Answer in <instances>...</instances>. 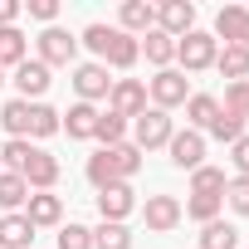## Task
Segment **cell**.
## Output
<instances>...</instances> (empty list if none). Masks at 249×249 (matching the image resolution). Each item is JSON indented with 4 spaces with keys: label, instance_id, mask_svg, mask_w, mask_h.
I'll return each mask as SVG.
<instances>
[{
    "label": "cell",
    "instance_id": "obj_10",
    "mask_svg": "<svg viewBox=\"0 0 249 249\" xmlns=\"http://www.w3.org/2000/svg\"><path fill=\"white\" fill-rule=\"evenodd\" d=\"M166 152H171V166L176 171H196V166H205V132H176L171 142H166Z\"/></svg>",
    "mask_w": 249,
    "mask_h": 249
},
{
    "label": "cell",
    "instance_id": "obj_13",
    "mask_svg": "<svg viewBox=\"0 0 249 249\" xmlns=\"http://www.w3.org/2000/svg\"><path fill=\"white\" fill-rule=\"evenodd\" d=\"M117 30L142 39L147 30H157V5H152V0H122V5H117Z\"/></svg>",
    "mask_w": 249,
    "mask_h": 249
},
{
    "label": "cell",
    "instance_id": "obj_16",
    "mask_svg": "<svg viewBox=\"0 0 249 249\" xmlns=\"http://www.w3.org/2000/svg\"><path fill=\"white\" fill-rule=\"evenodd\" d=\"M142 59V49H137V39L132 35H122L117 25H112V39H107V54H103V69H117V73H127L132 64Z\"/></svg>",
    "mask_w": 249,
    "mask_h": 249
},
{
    "label": "cell",
    "instance_id": "obj_33",
    "mask_svg": "<svg viewBox=\"0 0 249 249\" xmlns=\"http://www.w3.org/2000/svg\"><path fill=\"white\" fill-rule=\"evenodd\" d=\"M215 142H225V147H234L239 137H244V117H234V112H220L215 122H210V127H205Z\"/></svg>",
    "mask_w": 249,
    "mask_h": 249
},
{
    "label": "cell",
    "instance_id": "obj_15",
    "mask_svg": "<svg viewBox=\"0 0 249 249\" xmlns=\"http://www.w3.org/2000/svg\"><path fill=\"white\" fill-rule=\"evenodd\" d=\"M137 49H142V59L161 73V69H176V39L171 35H161V30H147L142 39H137Z\"/></svg>",
    "mask_w": 249,
    "mask_h": 249
},
{
    "label": "cell",
    "instance_id": "obj_2",
    "mask_svg": "<svg viewBox=\"0 0 249 249\" xmlns=\"http://www.w3.org/2000/svg\"><path fill=\"white\" fill-rule=\"evenodd\" d=\"M35 59L44 64V69H73V59H78V35H69L64 25H49L39 39H35Z\"/></svg>",
    "mask_w": 249,
    "mask_h": 249
},
{
    "label": "cell",
    "instance_id": "obj_5",
    "mask_svg": "<svg viewBox=\"0 0 249 249\" xmlns=\"http://www.w3.org/2000/svg\"><path fill=\"white\" fill-rule=\"evenodd\" d=\"M147 83L142 78H112V93H107V112H117L122 122H137L147 112Z\"/></svg>",
    "mask_w": 249,
    "mask_h": 249
},
{
    "label": "cell",
    "instance_id": "obj_37",
    "mask_svg": "<svg viewBox=\"0 0 249 249\" xmlns=\"http://www.w3.org/2000/svg\"><path fill=\"white\" fill-rule=\"evenodd\" d=\"M20 15H30V20H39L44 30L59 20V0H25V5H20Z\"/></svg>",
    "mask_w": 249,
    "mask_h": 249
},
{
    "label": "cell",
    "instance_id": "obj_14",
    "mask_svg": "<svg viewBox=\"0 0 249 249\" xmlns=\"http://www.w3.org/2000/svg\"><path fill=\"white\" fill-rule=\"evenodd\" d=\"M142 220H147V230H152V234H166V230H176L186 215H181V200H176V196H147Z\"/></svg>",
    "mask_w": 249,
    "mask_h": 249
},
{
    "label": "cell",
    "instance_id": "obj_41",
    "mask_svg": "<svg viewBox=\"0 0 249 249\" xmlns=\"http://www.w3.org/2000/svg\"><path fill=\"white\" fill-rule=\"evenodd\" d=\"M244 49H249V25H244Z\"/></svg>",
    "mask_w": 249,
    "mask_h": 249
},
{
    "label": "cell",
    "instance_id": "obj_40",
    "mask_svg": "<svg viewBox=\"0 0 249 249\" xmlns=\"http://www.w3.org/2000/svg\"><path fill=\"white\" fill-rule=\"evenodd\" d=\"M20 20V0H0V30Z\"/></svg>",
    "mask_w": 249,
    "mask_h": 249
},
{
    "label": "cell",
    "instance_id": "obj_12",
    "mask_svg": "<svg viewBox=\"0 0 249 249\" xmlns=\"http://www.w3.org/2000/svg\"><path fill=\"white\" fill-rule=\"evenodd\" d=\"M157 30L171 35V39L191 35L196 30V5H191V0H161V5H157Z\"/></svg>",
    "mask_w": 249,
    "mask_h": 249
},
{
    "label": "cell",
    "instance_id": "obj_7",
    "mask_svg": "<svg viewBox=\"0 0 249 249\" xmlns=\"http://www.w3.org/2000/svg\"><path fill=\"white\" fill-rule=\"evenodd\" d=\"M10 73H15V78H10V83H15V98H25V103H44V93H49L54 78H49V69H44L39 59H25V64L10 69Z\"/></svg>",
    "mask_w": 249,
    "mask_h": 249
},
{
    "label": "cell",
    "instance_id": "obj_42",
    "mask_svg": "<svg viewBox=\"0 0 249 249\" xmlns=\"http://www.w3.org/2000/svg\"><path fill=\"white\" fill-rule=\"evenodd\" d=\"M0 83H5V69H0Z\"/></svg>",
    "mask_w": 249,
    "mask_h": 249
},
{
    "label": "cell",
    "instance_id": "obj_17",
    "mask_svg": "<svg viewBox=\"0 0 249 249\" xmlns=\"http://www.w3.org/2000/svg\"><path fill=\"white\" fill-rule=\"evenodd\" d=\"M59 132H69L73 142H93V132H98V107L93 103H73L69 112H64V127Z\"/></svg>",
    "mask_w": 249,
    "mask_h": 249
},
{
    "label": "cell",
    "instance_id": "obj_34",
    "mask_svg": "<svg viewBox=\"0 0 249 249\" xmlns=\"http://www.w3.org/2000/svg\"><path fill=\"white\" fill-rule=\"evenodd\" d=\"M225 205H230L239 220H249V176H230V186H225Z\"/></svg>",
    "mask_w": 249,
    "mask_h": 249
},
{
    "label": "cell",
    "instance_id": "obj_39",
    "mask_svg": "<svg viewBox=\"0 0 249 249\" xmlns=\"http://www.w3.org/2000/svg\"><path fill=\"white\" fill-rule=\"evenodd\" d=\"M230 161H234V176H249V137H239L230 147Z\"/></svg>",
    "mask_w": 249,
    "mask_h": 249
},
{
    "label": "cell",
    "instance_id": "obj_28",
    "mask_svg": "<svg viewBox=\"0 0 249 249\" xmlns=\"http://www.w3.org/2000/svg\"><path fill=\"white\" fill-rule=\"evenodd\" d=\"M225 186H230V176L220 166H196L191 171V196H225Z\"/></svg>",
    "mask_w": 249,
    "mask_h": 249
},
{
    "label": "cell",
    "instance_id": "obj_30",
    "mask_svg": "<svg viewBox=\"0 0 249 249\" xmlns=\"http://www.w3.org/2000/svg\"><path fill=\"white\" fill-rule=\"evenodd\" d=\"M107 157H112V171H117V181H132L137 171H142V152L132 147V142H122V147H103Z\"/></svg>",
    "mask_w": 249,
    "mask_h": 249
},
{
    "label": "cell",
    "instance_id": "obj_24",
    "mask_svg": "<svg viewBox=\"0 0 249 249\" xmlns=\"http://www.w3.org/2000/svg\"><path fill=\"white\" fill-rule=\"evenodd\" d=\"M215 69H220L230 83H244V78H249V49H244V44H225V49L215 54Z\"/></svg>",
    "mask_w": 249,
    "mask_h": 249
},
{
    "label": "cell",
    "instance_id": "obj_22",
    "mask_svg": "<svg viewBox=\"0 0 249 249\" xmlns=\"http://www.w3.org/2000/svg\"><path fill=\"white\" fill-rule=\"evenodd\" d=\"M0 127L10 132V142H30V103L10 98L5 107H0Z\"/></svg>",
    "mask_w": 249,
    "mask_h": 249
},
{
    "label": "cell",
    "instance_id": "obj_35",
    "mask_svg": "<svg viewBox=\"0 0 249 249\" xmlns=\"http://www.w3.org/2000/svg\"><path fill=\"white\" fill-rule=\"evenodd\" d=\"M220 112L249 117V78H244V83H225V103H220Z\"/></svg>",
    "mask_w": 249,
    "mask_h": 249
},
{
    "label": "cell",
    "instance_id": "obj_8",
    "mask_svg": "<svg viewBox=\"0 0 249 249\" xmlns=\"http://www.w3.org/2000/svg\"><path fill=\"white\" fill-rule=\"evenodd\" d=\"M20 176H25V186H30V191H54V186H59V157H49L44 147H30V157H25Z\"/></svg>",
    "mask_w": 249,
    "mask_h": 249
},
{
    "label": "cell",
    "instance_id": "obj_3",
    "mask_svg": "<svg viewBox=\"0 0 249 249\" xmlns=\"http://www.w3.org/2000/svg\"><path fill=\"white\" fill-rule=\"evenodd\" d=\"M186 98H191V78L181 69H161V73L147 78V103L152 107L171 112V107H186Z\"/></svg>",
    "mask_w": 249,
    "mask_h": 249
},
{
    "label": "cell",
    "instance_id": "obj_9",
    "mask_svg": "<svg viewBox=\"0 0 249 249\" xmlns=\"http://www.w3.org/2000/svg\"><path fill=\"white\" fill-rule=\"evenodd\" d=\"M132 210H137V191H132V181H117V186L98 191V215H103V220L127 225V215H132Z\"/></svg>",
    "mask_w": 249,
    "mask_h": 249
},
{
    "label": "cell",
    "instance_id": "obj_6",
    "mask_svg": "<svg viewBox=\"0 0 249 249\" xmlns=\"http://www.w3.org/2000/svg\"><path fill=\"white\" fill-rule=\"evenodd\" d=\"M73 93H78V103H107V93H112V78H107V69L93 59V64H73Z\"/></svg>",
    "mask_w": 249,
    "mask_h": 249
},
{
    "label": "cell",
    "instance_id": "obj_29",
    "mask_svg": "<svg viewBox=\"0 0 249 249\" xmlns=\"http://www.w3.org/2000/svg\"><path fill=\"white\" fill-rule=\"evenodd\" d=\"M220 210H225V196H191V200L181 205V215H186V220H196V225L220 220Z\"/></svg>",
    "mask_w": 249,
    "mask_h": 249
},
{
    "label": "cell",
    "instance_id": "obj_21",
    "mask_svg": "<svg viewBox=\"0 0 249 249\" xmlns=\"http://www.w3.org/2000/svg\"><path fill=\"white\" fill-rule=\"evenodd\" d=\"M25 59H30L25 30H20V25H5V30H0V69H20Z\"/></svg>",
    "mask_w": 249,
    "mask_h": 249
},
{
    "label": "cell",
    "instance_id": "obj_19",
    "mask_svg": "<svg viewBox=\"0 0 249 249\" xmlns=\"http://www.w3.org/2000/svg\"><path fill=\"white\" fill-rule=\"evenodd\" d=\"M215 117H220V98L215 93H191L186 98V127L191 132H205Z\"/></svg>",
    "mask_w": 249,
    "mask_h": 249
},
{
    "label": "cell",
    "instance_id": "obj_36",
    "mask_svg": "<svg viewBox=\"0 0 249 249\" xmlns=\"http://www.w3.org/2000/svg\"><path fill=\"white\" fill-rule=\"evenodd\" d=\"M59 249H93V230L88 225H59Z\"/></svg>",
    "mask_w": 249,
    "mask_h": 249
},
{
    "label": "cell",
    "instance_id": "obj_11",
    "mask_svg": "<svg viewBox=\"0 0 249 249\" xmlns=\"http://www.w3.org/2000/svg\"><path fill=\"white\" fill-rule=\"evenodd\" d=\"M25 220H30L35 230H54V225H64V196H54V191H30V200H25Z\"/></svg>",
    "mask_w": 249,
    "mask_h": 249
},
{
    "label": "cell",
    "instance_id": "obj_38",
    "mask_svg": "<svg viewBox=\"0 0 249 249\" xmlns=\"http://www.w3.org/2000/svg\"><path fill=\"white\" fill-rule=\"evenodd\" d=\"M30 147L35 142H5V147H0V171H20L25 157H30Z\"/></svg>",
    "mask_w": 249,
    "mask_h": 249
},
{
    "label": "cell",
    "instance_id": "obj_18",
    "mask_svg": "<svg viewBox=\"0 0 249 249\" xmlns=\"http://www.w3.org/2000/svg\"><path fill=\"white\" fill-rule=\"evenodd\" d=\"M0 249H35V225L25 220V210L0 215Z\"/></svg>",
    "mask_w": 249,
    "mask_h": 249
},
{
    "label": "cell",
    "instance_id": "obj_1",
    "mask_svg": "<svg viewBox=\"0 0 249 249\" xmlns=\"http://www.w3.org/2000/svg\"><path fill=\"white\" fill-rule=\"evenodd\" d=\"M215 54H220V39H215L210 30H191V35L176 39V69H181V73H205V69H215Z\"/></svg>",
    "mask_w": 249,
    "mask_h": 249
},
{
    "label": "cell",
    "instance_id": "obj_26",
    "mask_svg": "<svg viewBox=\"0 0 249 249\" xmlns=\"http://www.w3.org/2000/svg\"><path fill=\"white\" fill-rule=\"evenodd\" d=\"M64 127V112L49 103H30V137H54Z\"/></svg>",
    "mask_w": 249,
    "mask_h": 249
},
{
    "label": "cell",
    "instance_id": "obj_23",
    "mask_svg": "<svg viewBox=\"0 0 249 249\" xmlns=\"http://www.w3.org/2000/svg\"><path fill=\"white\" fill-rule=\"evenodd\" d=\"M25 200H30V186H25V176H20V171H0V215H15V210H25Z\"/></svg>",
    "mask_w": 249,
    "mask_h": 249
},
{
    "label": "cell",
    "instance_id": "obj_32",
    "mask_svg": "<svg viewBox=\"0 0 249 249\" xmlns=\"http://www.w3.org/2000/svg\"><path fill=\"white\" fill-rule=\"evenodd\" d=\"M93 142H103V147H122V142H127V122H122L117 112H98V132H93Z\"/></svg>",
    "mask_w": 249,
    "mask_h": 249
},
{
    "label": "cell",
    "instance_id": "obj_27",
    "mask_svg": "<svg viewBox=\"0 0 249 249\" xmlns=\"http://www.w3.org/2000/svg\"><path fill=\"white\" fill-rule=\"evenodd\" d=\"M83 176H88V186H93V191H107V186H117V171H112V157H107L103 147H98V152L88 157Z\"/></svg>",
    "mask_w": 249,
    "mask_h": 249
},
{
    "label": "cell",
    "instance_id": "obj_25",
    "mask_svg": "<svg viewBox=\"0 0 249 249\" xmlns=\"http://www.w3.org/2000/svg\"><path fill=\"white\" fill-rule=\"evenodd\" d=\"M200 249H239V230L230 220H210L200 225Z\"/></svg>",
    "mask_w": 249,
    "mask_h": 249
},
{
    "label": "cell",
    "instance_id": "obj_20",
    "mask_svg": "<svg viewBox=\"0 0 249 249\" xmlns=\"http://www.w3.org/2000/svg\"><path fill=\"white\" fill-rule=\"evenodd\" d=\"M244 25H249V10H244V5H220V15H215V39L244 44Z\"/></svg>",
    "mask_w": 249,
    "mask_h": 249
},
{
    "label": "cell",
    "instance_id": "obj_31",
    "mask_svg": "<svg viewBox=\"0 0 249 249\" xmlns=\"http://www.w3.org/2000/svg\"><path fill=\"white\" fill-rule=\"evenodd\" d=\"M93 249H132V230H127V225L103 220V225L93 230Z\"/></svg>",
    "mask_w": 249,
    "mask_h": 249
},
{
    "label": "cell",
    "instance_id": "obj_4",
    "mask_svg": "<svg viewBox=\"0 0 249 249\" xmlns=\"http://www.w3.org/2000/svg\"><path fill=\"white\" fill-rule=\"evenodd\" d=\"M176 137V122H171V112H161V107H147L137 122H132V147L137 152H157V147H166Z\"/></svg>",
    "mask_w": 249,
    "mask_h": 249
}]
</instances>
